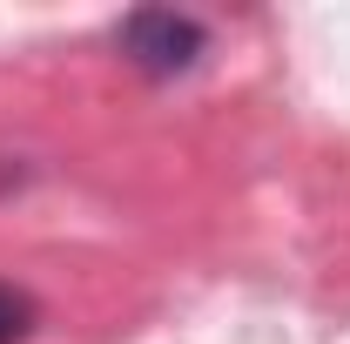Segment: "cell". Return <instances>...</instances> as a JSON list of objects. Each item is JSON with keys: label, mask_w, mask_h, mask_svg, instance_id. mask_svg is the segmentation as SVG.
Instances as JSON below:
<instances>
[{"label": "cell", "mask_w": 350, "mask_h": 344, "mask_svg": "<svg viewBox=\"0 0 350 344\" xmlns=\"http://www.w3.org/2000/svg\"><path fill=\"white\" fill-rule=\"evenodd\" d=\"M27 331H34V297L14 291V284H0V344H21Z\"/></svg>", "instance_id": "obj_2"}, {"label": "cell", "mask_w": 350, "mask_h": 344, "mask_svg": "<svg viewBox=\"0 0 350 344\" xmlns=\"http://www.w3.org/2000/svg\"><path fill=\"white\" fill-rule=\"evenodd\" d=\"M202 21H189V14H175V7H142L122 21V47H129L135 68H148V75H182V68H196V54H202Z\"/></svg>", "instance_id": "obj_1"}]
</instances>
